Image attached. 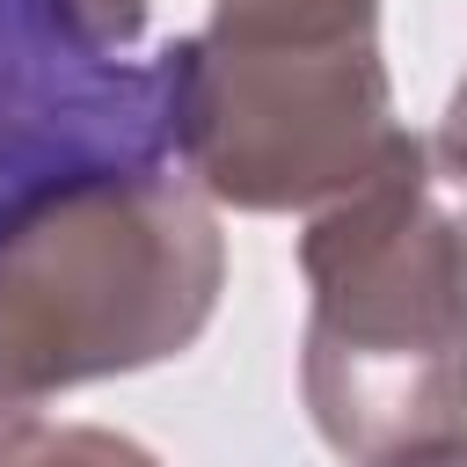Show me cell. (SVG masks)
Here are the masks:
<instances>
[{"label":"cell","mask_w":467,"mask_h":467,"mask_svg":"<svg viewBox=\"0 0 467 467\" xmlns=\"http://www.w3.org/2000/svg\"><path fill=\"white\" fill-rule=\"evenodd\" d=\"M299 401L350 467L467 438V168L438 139L314 212L299 234Z\"/></svg>","instance_id":"cell-1"},{"label":"cell","mask_w":467,"mask_h":467,"mask_svg":"<svg viewBox=\"0 0 467 467\" xmlns=\"http://www.w3.org/2000/svg\"><path fill=\"white\" fill-rule=\"evenodd\" d=\"M168 161L234 212H328L365 190L409 124L379 36L197 29L153 58Z\"/></svg>","instance_id":"cell-3"},{"label":"cell","mask_w":467,"mask_h":467,"mask_svg":"<svg viewBox=\"0 0 467 467\" xmlns=\"http://www.w3.org/2000/svg\"><path fill=\"white\" fill-rule=\"evenodd\" d=\"M226 36H379V0H212Z\"/></svg>","instance_id":"cell-5"},{"label":"cell","mask_w":467,"mask_h":467,"mask_svg":"<svg viewBox=\"0 0 467 467\" xmlns=\"http://www.w3.org/2000/svg\"><path fill=\"white\" fill-rule=\"evenodd\" d=\"M387 467H467V438H445V445L409 452V460H387Z\"/></svg>","instance_id":"cell-9"},{"label":"cell","mask_w":467,"mask_h":467,"mask_svg":"<svg viewBox=\"0 0 467 467\" xmlns=\"http://www.w3.org/2000/svg\"><path fill=\"white\" fill-rule=\"evenodd\" d=\"M226 285L212 197L175 161L73 168L0 212V467L44 401L182 358Z\"/></svg>","instance_id":"cell-2"},{"label":"cell","mask_w":467,"mask_h":467,"mask_svg":"<svg viewBox=\"0 0 467 467\" xmlns=\"http://www.w3.org/2000/svg\"><path fill=\"white\" fill-rule=\"evenodd\" d=\"M117 161H168L161 73L88 51L58 0H0V212Z\"/></svg>","instance_id":"cell-4"},{"label":"cell","mask_w":467,"mask_h":467,"mask_svg":"<svg viewBox=\"0 0 467 467\" xmlns=\"http://www.w3.org/2000/svg\"><path fill=\"white\" fill-rule=\"evenodd\" d=\"M438 146L467 168V73H460V88H452V102H445V124H438Z\"/></svg>","instance_id":"cell-8"},{"label":"cell","mask_w":467,"mask_h":467,"mask_svg":"<svg viewBox=\"0 0 467 467\" xmlns=\"http://www.w3.org/2000/svg\"><path fill=\"white\" fill-rule=\"evenodd\" d=\"M58 15H66V29H73L88 51H102V58H124V51L146 36V15H153V0H58Z\"/></svg>","instance_id":"cell-7"},{"label":"cell","mask_w":467,"mask_h":467,"mask_svg":"<svg viewBox=\"0 0 467 467\" xmlns=\"http://www.w3.org/2000/svg\"><path fill=\"white\" fill-rule=\"evenodd\" d=\"M15 467H161L139 438L124 431H102V423H66V431H44Z\"/></svg>","instance_id":"cell-6"}]
</instances>
